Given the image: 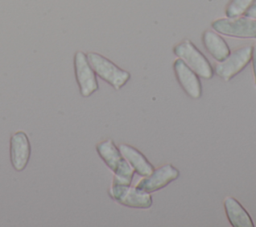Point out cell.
<instances>
[{"label": "cell", "mask_w": 256, "mask_h": 227, "mask_svg": "<svg viewBox=\"0 0 256 227\" xmlns=\"http://www.w3.org/2000/svg\"><path fill=\"white\" fill-rule=\"evenodd\" d=\"M203 44L212 57L220 62L226 59L230 54V48L226 41L216 32L206 30L202 36Z\"/></svg>", "instance_id": "cell-13"}, {"label": "cell", "mask_w": 256, "mask_h": 227, "mask_svg": "<svg viewBox=\"0 0 256 227\" xmlns=\"http://www.w3.org/2000/svg\"><path fill=\"white\" fill-rule=\"evenodd\" d=\"M173 69L177 81L185 93L193 99L200 98L202 95V85L199 76L180 58L174 61Z\"/></svg>", "instance_id": "cell-10"}, {"label": "cell", "mask_w": 256, "mask_h": 227, "mask_svg": "<svg viewBox=\"0 0 256 227\" xmlns=\"http://www.w3.org/2000/svg\"><path fill=\"white\" fill-rule=\"evenodd\" d=\"M118 148L124 159L138 175L144 177L150 175L154 171L153 165L136 148L127 144H120Z\"/></svg>", "instance_id": "cell-11"}, {"label": "cell", "mask_w": 256, "mask_h": 227, "mask_svg": "<svg viewBox=\"0 0 256 227\" xmlns=\"http://www.w3.org/2000/svg\"><path fill=\"white\" fill-rule=\"evenodd\" d=\"M74 71L80 94L89 97L99 88L96 73L92 69L87 55L82 51H77L74 55Z\"/></svg>", "instance_id": "cell-6"}, {"label": "cell", "mask_w": 256, "mask_h": 227, "mask_svg": "<svg viewBox=\"0 0 256 227\" xmlns=\"http://www.w3.org/2000/svg\"><path fill=\"white\" fill-rule=\"evenodd\" d=\"M179 175L180 173L177 168L171 164H165L160 168L154 169L150 175L144 176V178L137 182L135 187L145 192L152 193L164 188L169 183L176 180Z\"/></svg>", "instance_id": "cell-8"}, {"label": "cell", "mask_w": 256, "mask_h": 227, "mask_svg": "<svg viewBox=\"0 0 256 227\" xmlns=\"http://www.w3.org/2000/svg\"><path fill=\"white\" fill-rule=\"evenodd\" d=\"M253 0H231L226 7L225 14L227 17H237L243 15L249 8Z\"/></svg>", "instance_id": "cell-14"}, {"label": "cell", "mask_w": 256, "mask_h": 227, "mask_svg": "<svg viewBox=\"0 0 256 227\" xmlns=\"http://www.w3.org/2000/svg\"><path fill=\"white\" fill-rule=\"evenodd\" d=\"M110 197L119 204L137 209H148L152 206L151 193L145 192L131 185L112 182L109 189Z\"/></svg>", "instance_id": "cell-5"}, {"label": "cell", "mask_w": 256, "mask_h": 227, "mask_svg": "<svg viewBox=\"0 0 256 227\" xmlns=\"http://www.w3.org/2000/svg\"><path fill=\"white\" fill-rule=\"evenodd\" d=\"M31 145L27 134L18 131L12 134L10 138V161L14 170L23 171L30 159Z\"/></svg>", "instance_id": "cell-9"}, {"label": "cell", "mask_w": 256, "mask_h": 227, "mask_svg": "<svg viewBox=\"0 0 256 227\" xmlns=\"http://www.w3.org/2000/svg\"><path fill=\"white\" fill-rule=\"evenodd\" d=\"M173 53L184 61L199 77L204 79L213 77L214 70L212 65L190 40H184L174 46Z\"/></svg>", "instance_id": "cell-3"}, {"label": "cell", "mask_w": 256, "mask_h": 227, "mask_svg": "<svg viewBox=\"0 0 256 227\" xmlns=\"http://www.w3.org/2000/svg\"><path fill=\"white\" fill-rule=\"evenodd\" d=\"M252 58V46H243L229 56L220 61L215 66V73L223 80L228 81L241 72L251 61Z\"/></svg>", "instance_id": "cell-7"}, {"label": "cell", "mask_w": 256, "mask_h": 227, "mask_svg": "<svg viewBox=\"0 0 256 227\" xmlns=\"http://www.w3.org/2000/svg\"><path fill=\"white\" fill-rule=\"evenodd\" d=\"M252 66H253V73L255 78V84H256V44L252 47Z\"/></svg>", "instance_id": "cell-16"}, {"label": "cell", "mask_w": 256, "mask_h": 227, "mask_svg": "<svg viewBox=\"0 0 256 227\" xmlns=\"http://www.w3.org/2000/svg\"><path fill=\"white\" fill-rule=\"evenodd\" d=\"M96 151L108 168L114 172L113 181L124 185H131L135 171L124 159L113 140L106 139L99 142L96 145Z\"/></svg>", "instance_id": "cell-1"}, {"label": "cell", "mask_w": 256, "mask_h": 227, "mask_svg": "<svg viewBox=\"0 0 256 227\" xmlns=\"http://www.w3.org/2000/svg\"><path fill=\"white\" fill-rule=\"evenodd\" d=\"M87 59L96 73L102 80L110 84L114 89H121L130 79V73L121 69L108 58L96 52H89Z\"/></svg>", "instance_id": "cell-2"}, {"label": "cell", "mask_w": 256, "mask_h": 227, "mask_svg": "<svg viewBox=\"0 0 256 227\" xmlns=\"http://www.w3.org/2000/svg\"><path fill=\"white\" fill-rule=\"evenodd\" d=\"M224 209L230 224L233 227H253L254 223L244 207L233 197L224 199Z\"/></svg>", "instance_id": "cell-12"}, {"label": "cell", "mask_w": 256, "mask_h": 227, "mask_svg": "<svg viewBox=\"0 0 256 227\" xmlns=\"http://www.w3.org/2000/svg\"><path fill=\"white\" fill-rule=\"evenodd\" d=\"M216 32L237 38H256V19L244 17H225L216 19L211 24Z\"/></svg>", "instance_id": "cell-4"}, {"label": "cell", "mask_w": 256, "mask_h": 227, "mask_svg": "<svg viewBox=\"0 0 256 227\" xmlns=\"http://www.w3.org/2000/svg\"><path fill=\"white\" fill-rule=\"evenodd\" d=\"M244 15L247 16V17L256 19V0H253V2H252L251 5L249 6V8L246 10V12L244 13Z\"/></svg>", "instance_id": "cell-15"}]
</instances>
